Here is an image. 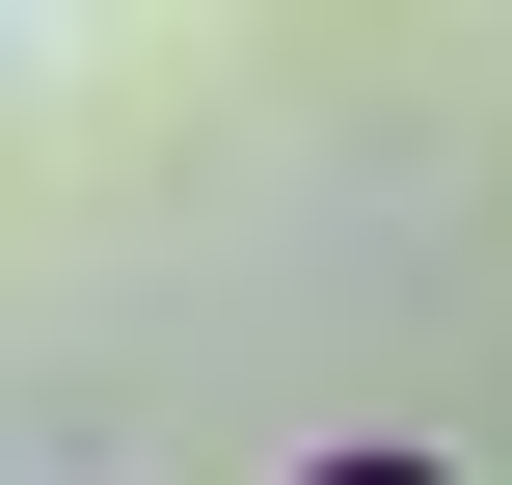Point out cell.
I'll use <instances>...</instances> for the list:
<instances>
[{
    "instance_id": "6da1fadb",
    "label": "cell",
    "mask_w": 512,
    "mask_h": 485,
    "mask_svg": "<svg viewBox=\"0 0 512 485\" xmlns=\"http://www.w3.org/2000/svg\"><path fill=\"white\" fill-rule=\"evenodd\" d=\"M324 485H432V459H324Z\"/></svg>"
}]
</instances>
